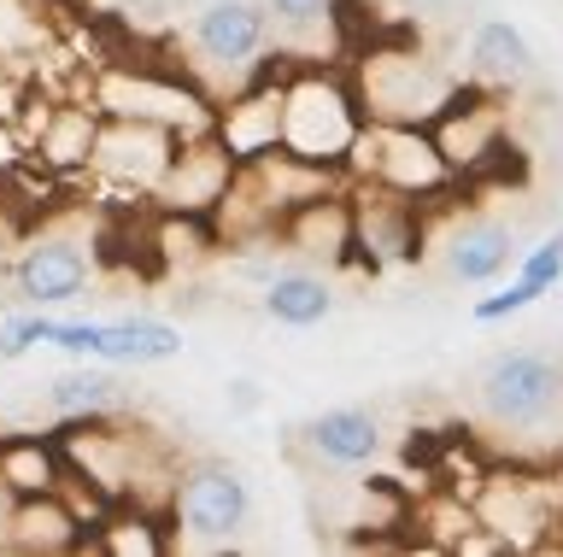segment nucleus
I'll return each mask as SVG.
<instances>
[{
    "mask_svg": "<svg viewBox=\"0 0 563 557\" xmlns=\"http://www.w3.org/2000/svg\"><path fill=\"white\" fill-rule=\"evenodd\" d=\"M53 335H59V318H53L47 305L12 311V318L0 323V364H18V358H30L35 346H53Z\"/></svg>",
    "mask_w": 563,
    "mask_h": 557,
    "instance_id": "nucleus-15",
    "label": "nucleus"
},
{
    "mask_svg": "<svg viewBox=\"0 0 563 557\" xmlns=\"http://www.w3.org/2000/svg\"><path fill=\"white\" fill-rule=\"evenodd\" d=\"M42 42H47V30L24 0H0V65L18 59V54H35Z\"/></svg>",
    "mask_w": 563,
    "mask_h": 557,
    "instance_id": "nucleus-17",
    "label": "nucleus"
},
{
    "mask_svg": "<svg viewBox=\"0 0 563 557\" xmlns=\"http://www.w3.org/2000/svg\"><path fill=\"white\" fill-rule=\"evenodd\" d=\"M440 258H446V276H452V282L487 288V282H499V276L510 270V258H517V235H510L505 218H464V223L446 235Z\"/></svg>",
    "mask_w": 563,
    "mask_h": 557,
    "instance_id": "nucleus-8",
    "label": "nucleus"
},
{
    "mask_svg": "<svg viewBox=\"0 0 563 557\" xmlns=\"http://www.w3.org/2000/svg\"><path fill=\"white\" fill-rule=\"evenodd\" d=\"M470 411L517 452H563V364L545 353H493L470 376Z\"/></svg>",
    "mask_w": 563,
    "mask_h": 557,
    "instance_id": "nucleus-1",
    "label": "nucleus"
},
{
    "mask_svg": "<svg viewBox=\"0 0 563 557\" xmlns=\"http://www.w3.org/2000/svg\"><path fill=\"white\" fill-rule=\"evenodd\" d=\"M306 446L323 469H369L382 458V423L364 405H334L306 423Z\"/></svg>",
    "mask_w": 563,
    "mask_h": 557,
    "instance_id": "nucleus-9",
    "label": "nucleus"
},
{
    "mask_svg": "<svg viewBox=\"0 0 563 557\" xmlns=\"http://www.w3.org/2000/svg\"><path fill=\"white\" fill-rule=\"evenodd\" d=\"M65 358H88V364H112V370H147V364H170L183 358V335L158 318H123V323H59L53 335Z\"/></svg>",
    "mask_w": 563,
    "mask_h": 557,
    "instance_id": "nucleus-3",
    "label": "nucleus"
},
{
    "mask_svg": "<svg viewBox=\"0 0 563 557\" xmlns=\"http://www.w3.org/2000/svg\"><path fill=\"white\" fill-rule=\"evenodd\" d=\"M452 107V89L434 65H422L417 54H382L364 71V112L376 124H422Z\"/></svg>",
    "mask_w": 563,
    "mask_h": 557,
    "instance_id": "nucleus-5",
    "label": "nucleus"
},
{
    "mask_svg": "<svg viewBox=\"0 0 563 557\" xmlns=\"http://www.w3.org/2000/svg\"><path fill=\"white\" fill-rule=\"evenodd\" d=\"M545 300V288H534L528 276H510V282L499 288V293H482V300L470 305V323H510V318H522L528 305H540Z\"/></svg>",
    "mask_w": 563,
    "mask_h": 557,
    "instance_id": "nucleus-16",
    "label": "nucleus"
},
{
    "mask_svg": "<svg viewBox=\"0 0 563 557\" xmlns=\"http://www.w3.org/2000/svg\"><path fill=\"white\" fill-rule=\"evenodd\" d=\"M517 276H528V282H534V288H545V293H552V288L563 282V223H558L552 235H540L534 247L522 253Z\"/></svg>",
    "mask_w": 563,
    "mask_h": 557,
    "instance_id": "nucleus-18",
    "label": "nucleus"
},
{
    "mask_svg": "<svg viewBox=\"0 0 563 557\" xmlns=\"http://www.w3.org/2000/svg\"><path fill=\"white\" fill-rule=\"evenodd\" d=\"M246 516H253V493H246L241 469H229L218 458L183 469L176 499H170V522H176V539H183V546H194V552L235 546Z\"/></svg>",
    "mask_w": 563,
    "mask_h": 557,
    "instance_id": "nucleus-2",
    "label": "nucleus"
},
{
    "mask_svg": "<svg viewBox=\"0 0 563 557\" xmlns=\"http://www.w3.org/2000/svg\"><path fill=\"white\" fill-rule=\"evenodd\" d=\"M65 546H77V516L53 493H30L12 504L7 552H65Z\"/></svg>",
    "mask_w": 563,
    "mask_h": 557,
    "instance_id": "nucleus-12",
    "label": "nucleus"
},
{
    "mask_svg": "<svg viewBox=\"0 0 563 557\" xmlns=\"http://www.w3.org/2000/svg\"><path fill=\"white\" fill-rule=\"evenodd\" d=\"M118 405V381H112V364H100V370H65L59 381L47 388V411L65 416V423H95V416H106Z\"/></svg>",
    "mask_w": 563,
    "mask_h": 557,
    "instance_id": "nucleus-13",
    "label": "nucleus"
},
{
    "mask_svg": "<svg viewBox=\"0 0 563 557\" xmlns=\"http://www.w3.org/2000/svg\"><path fill=\"white\" fill-rule=\"evenodd\" d=\"M88 276H95V265H88L82 241L42 235V241H30V247L18 253L12 288H18V300H24V305H47V311H53V305L82 300V293H88Z\"/></svg>",
    "mask_w": 563,
    "mask_h": 557,
    "instance_id": "nucleus-7",
    "label": "nucleus"
},
{
    "mask_svg": "<svg viewBox=\"0 0 563 557\" xmlns=\"http://www.w3.org/2000/svg\"><path fill=\"white\" fill-rule=\"evenodd\" d=\"M470 77L487 82V89L517 94L540 77V59H534V47H528V36L510 19H482L470 30Z\"/></svg>",
    "mask_w": 563,
    "mask_h": 557,
    "instance_id": "nucleus-10",
    "label": "nucleus"
},
{
    "mask_svg": "<svg viewBox=\"0 0 563 557\" xmlns=\"http://www.w3.org/2000/svg\"><path fill=\"white\" fill-rule=\"evenodd\" d=\"M7 493H12V481L0 476V552H7V522H12V499Z\"/></svg>",
    "mask_w": 563,
    "mask_h": 557,
    "instance_id": "nucleus-21",
    "label": "nucleus"
},
{
    "mask_svg": "<svg viewBox=\"0 0 563 557\" xmlns=\"http://www.w3.org/2000/svg\"><path fill=\"white\" fill-rule=\"evenodd\" d=\"M334 311V288L311 270H282L264 282V318L282 328H317Z\"/></svg>",
    "mask_w": 563,
    "mask_h": 557,
    "instance_id": "nucleus-11",
    "label": "nucleus"
},
{
    "mask_svg": "<svg viewBox=\"0 0 563 557\" xmlns=\"http://www.w3.org/2000/svg\"><path fill=\"white\" fill-rule=\"evenodd\" d=\"M176 153H183V142H176L170 124L141 112H112L95 142V170L135 188H165V177L176 170Z\"/></svg>",
    "mask_w": 563,
    "mask_h": 557,
    "instance_id": "nucleus-4",
    "label": "nucleus"
},
{
    "mask_svg": "<svg viewBox=\"0 0 563 557\" xmlns=\"http://www.w3.org/2000/svg\"><path fill=\"white\" fill-rule=\"evenodd\" d=\"M264 7H271L276 24H317V19H329L334 0H264Z\"/></svg>",
    "mask_w": 563,
    "mask_h": 557,
    "instance_id": "nucleus-19",
    "label": "nucleus"
},
{
    "mask_svg": "<svg viewBox=\"0 0 563 557\" xmlns=\"http://www.w3.org/2000/svg\"><path fill=\"white\" fill-rule=\"evenodd\" d=\"M188 42L211 71H246L271 42V7L264 0H206L188 19Z\"/></svg>",
    "mask_w": 563,
    "mask_h": 557,
    "instance_id": "nucleus-6",
    "label": "nucleus"
},
{
    "mask_svg": "<svg viewBox=\"0 0 563 557\" xmlns=\"http://www.w3.org/2000/svg\"><path fill=\"white\" fill-rule=\"evenodd\" d=\"M95 142H100V118L82 107H59L42 118V165L70 170V165H95Z\"/></svg>",
    "mask_w": 563,
    "mask_h": 557,
    "instance_id": "nucleus-14",
    "label": "nucleus"
},
{
    "mask_svg": "<svg viewBox=\"0 0 563 557\" xmlns=\"http://www.w3.org/2000/svg\"><path fill=\"white\" fill-rule=\"evenodd\" d=\"M12 153H18V142H12L7 130H0V165H12Z\"/></svg>",
    "mask_w": 563,
    "mask_h": 557,
    "instance_id": "nucleus-22",
    "label": "nucleus"
},
{
    "mask_svg": "<svg viewBox=\"0 0 563 557\" xmlns=\"http://www.w3.org/2000/svg\"><path fill=\"white\" fill-rule=\"evenodd\" d=\"M405 12H417V19H440V12H452L457 0H399Z\"/></svg>",
    "mask_w": 563,
    "mask_h": 557,
    "instance_id": "nucleus-20",
    "label": "nucleus"
}]
</instances>
